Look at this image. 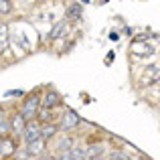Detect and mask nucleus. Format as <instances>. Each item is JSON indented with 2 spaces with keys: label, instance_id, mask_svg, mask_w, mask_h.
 Here are the masks:
<instances>
[{
  "label": "nucleus",
  "instance_id": "2eb2a0df",
  "mask_svg": "<svg viewBox=\"0 0 160 160\" xmlns=\"http://www.w3.org/2000/svg\"><path fill=\"white\" fill-rule=\"evenodd\" d=\"M71 146H73L71 138H65V140H61V144H59V152H65V150H69Z\"/></svg>",
  "mask_w": 160,
  "mask_h": 160
},
{
  "label": "nucleus",
  "instance_id": "39448f33",
  "mask_svg": "<svg viewBox=\"0 0 160 160\" xmlns=\"http://www.w3.org/2000/svg\"><path fill=\"white\" fill-rule=\"evenodd\" d=\"M59 103H61V95H59L57 91H47L43 103H41V108L43 109H53V108H57Z\"/></svg>",
  "mask_w": 160,
  "mask_h": 160
},
{
  "label": "nucleus",
  "instance_id": "9d476101",
  "mask_svg": "<svg viewBox=\"0 0 160 160\" xmlns=\"http://www.w3.org/2000/svg\"><path fill=\"white\" fill-rule=\"evenodd\" d=\"M8 49V27L0 24V53Z\"/></svg>",
  "mask_w": 160,
  "mask_h": 160
},
{
  "label": "nucleus",
  "instance_id": "4468645a",
  "mask_svg": "<svg viewBox=\"0 0 160 160\" xmlns=\"http://www.w3.org/2000/svg\"><path fill=\"white\" fill-rule=\"evenodd\" d=\"M12 12V2L10 0H0V14H10Z\"/></svg>",
  "mask_w": 160,
  "mask_h": 160
},
{
  "label": "nucleus",
  "instance_id": "0eeeda50",
  "mask_svg": "<svg viewBox=\"0 0 160 160\" xmlns=\"http://www.w3.org/2000/svg\"><path fill=\"white\" fill-rule=\"evenodd\" d=\"M65 28H67V20H59V22H55L53 28H51V32H49V41H57L59 37L65 32Z\"/></svg>",
  "mask_w": 160,
  "mask_h": 160
},
{
  "label": "nucleus",
  "instance_id": "6e6552de",
  "mask_svg": "<svg viewBox=\"0 0 160 160\" xmlns=\"http://www.w3.org/2000/svg\"><path fill=\"white\" fill-rule=\"evenodd\" d=\"M57 130H59V126H55V124L41 126V138H43V140H49V138H53L55 134H57Z\"/></svg>",
  "mask_w": 160,
  "mask_h": 160
},
{
  "label": "nucleus",
  "instance_id": "dca6fc26",
  "mask_svg": "<svg viewBox=\"0 0 160 160\" xmlns=\"http://www.w3.org/2000/svg\"><path fill=\"white\" fill-rule=\"evenodd\" d=\"M109 158H112V160H128V156H126V154H122V152H113V154H109Z\"/></svg>",
  "mask_w": 160,
  "mask_h": 160
},
{
  "label": "nucleus",
  "instance_id": "20e7f679",
  "mask_svg": "<svg viewBox=\"0 0 160 160\" xmlns=\"http://www.w3.org/2000/svg\"><path fill=\"white\" fill-rule=\"evenodd\" d=\"M14 150H16V144H14V140L12 138H8V136H4V138H0V156H12L14 154Z\"/></svg>",
  "mask_w": 160,
  "mask_h": 160
},
{
  "label": "nucleus",
  "instance_id": "9b49d317",
  "mask_svg": "<svg viewBox=\"0 0 160 160\" xmlns=\"http://www.w3.org/2000/svg\"><path fill=\"white\" fill-rule=\"evenodd\" d=\"M10 132H12V126H10V122H8L6 118H2V120H0V138H4V136H10Z\"/></svg>",
  "mask_w": 160,
  "mask_h": 160
},
{
  "label": "nucleus",
  "instance_id": "7ed1b4c3",
  "mask_svg": "<svg viewBox=\"0 0 160 160\" xmlns=\"http://www.w3.org/2000/svg\"><path fill=\"white\" fill-rule=\"evenodd\" d=\"M79 126V116L73 112V109H67L65 113H63L61 118V124H59V128L61 130H73Z\"/></svg>",
  "mask_w": 160,
  "mask_h": 160
},
{
  "label": "nucleus",
  "instance_id": "f3484780",
  "mask_svg": "<svg viewBox=\"0 0 160 160\" xmlns=\"http://www.w3.org/2000/svg\"><path fill=\"white\" fill-rule=\"evenodd\" d=\"M2 118H6V113H4V109L0 108V120H2Z\"/></svg>",
  "mask_w": 160,
  "mask_h": 160
},
{
  "label": "nucleus",
  "instance_id": "ddd939ff",
  "mask_svg": "<svg viewBox=\"0 0 160 160\" xmlns=\"http://www.w3.org/2000/svg\"><path fill=\"white\" fill-rule=\"evenodd\" d=\"M81 14H83V8L79 6V4H73V6H69V10H67V16H69V18H79Z\"/></svg>",
  "mask_w": 160,
  "mask_h": 160
},
{
  "label": "nucleus",
  "instance_id": "f8f14e48",
  "mask_svg": "<svg viewBox=\"0 0 160 160\" xmlns=\"http://www.w3.org/2000/svg\"><path fill=\"white\" fill-rule=\"evenodd\" d=\"M12 122H14V124H10V126H12V130H14V132H18V134H22L24 126H27V124H24V118L20 116V113H18V116H16V118H14Z\"/></svg>",
  "mask_w": 160,
  "mask_h": 160
},
{
  "label": "nucleus",
  "instance_id": "f257e3e1",
  "mask_svg": "<svg viewBox=\"0 0 160 160\" xmlns=\"http://www.w3.org/2000/svg\"><path fill=\"white\" fill-rule=\"evenodd\" d=\"M39 109H41V99H39V95H31V98L24 102L20 116H22L27 122H31V120H35V118L39 116Z\"/></svg>",
  "mask_w": 160,
  "mask_h": 160
},
{
  "label": "nucleus",
  "instance_id": "1a4fd4ad",
  "mask_svg": "<svg viewBox=\"0 0 160 160\" xmlns=\"http://www.w3.org/2000/svg\"><path fill=\"white\" fill-rule=\"evenodd\" d=\"M103 156V146L102 144H91L85 150V158H102Z\"/></svg>",
  "mask_w": 160,
  "mask_h": 160
},
{
  "label": "nucleus",
  "instance_id": "f03ea898",
  "mask_svg": "<svg viewBox=\"0 0 160 160\" xmlns=\"http://www.w3.org/2000/svg\"><path fill=\"white\" fill-rule=\"evenodd\" d=\"M22 138H24L27 144H31V142H35V140H41V124H37L35 120H31L22 130Z\"/></svg>",
  "mask_w": 160,
  "mask_h": 160
},
{
  "label": "nucleus",
  "instance_id": "423d86ee",
  "mask_svg": "<svg viewBox=\"0 0 160 160\" xmlns=\"http://www.w3.org/2000/svg\"><path fill=\"white\" fill-rule=\"evenodd\" d=\"M59 158H63V160H85V150L83 148H69L65 152H61Z\"/></svg>",
  "mask_w": 160,
  "mask_h": 160
}]
</instances>
